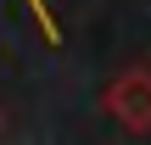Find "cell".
<instances>
[{"instance_id": "obj_1", "label": "cell", "mask_w": 151, "mask_h": 145, "mask_svg": "<svg viewBox=\"0 0 151 145\" xmlns=\"http://www.w3.org/2000/svg\"><path fill=\"white\" fill-rule=\"evenodd\" d=\"M106 112L129 134H151V67H129L106 84Z\"/></svg>"}]
</instances>
